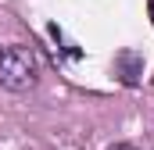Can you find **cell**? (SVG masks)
Here are the masks:
<instances>
[{
    "label": "cell",
    "instance_id": "6da1fadb",
    "mask_svg": "<svg viewBox=\"0 0 154 150\" xmlns=\"http://www.w3.org/2000/svg\"><path fill=\"white\" fill-rule=\"evenodd\" d=\"M36 54L29 46H4L0 54V86L7 93H25L36 86Z\"/></svg>",
    "mask_w": 154,
    "mask_h": 150
},
{
    "label": "cell",
    "instance_id": "277c9868",
    "mask_svg": "<svg viewBox=\"0 0 154 150\" xmlns=\"http://www.w3.org/2000/svg\"><path fill=\"white\" fill-rule=\"evenodd\" d=\"M147 14H151V25H154V0H147Z\"/></svg>",
    "mask_w": 154,
    "mask_h": 150
},
{
    "label": "cell",
    "instance_id": "7a4b0ae2",
    "mask_svg": "<svg viewBox=\"0 0 154 150\" xmlns=\"http://www.w3.org/2000/svg\"><path fill=\"white\" fill-rule=\"evenodd\" d=\"M115 68H118V75H122L125 86H136L140 75H143V57H140L136 50H122L115 57Z\"/></svg>",
    "mask_w": 154,
    "mask_h": 150
},
{
    "label": "cell",
    "instance_id": "3957f363",
    "mask_svg": "<svg viewBox=\"0 0 154 150\" xmlns=\"http://www.w3.org/2000/svg\"><path fill=\"white\" fill-rule=\"evenodd\" d=\"M108 150H136V147H129V143H115V147H108Z\"/></svg>",
    "mask_w": 154,
    "mask_h": 150
},
{
    "label": "cell",
    "instance_id": "5b68a950",
    "mask_svg": "<svg viewBox=\"0 0 154 150\" xmlns=\"http://www.w3.org/2000/svg\"><path fill=\"white\" fill-rule=\"evenodd\" d=\"M0 54H4V46H0Z\"/></svg>",
    "mask_w": 154,
    "mask_h": 150
}]
</instances>
